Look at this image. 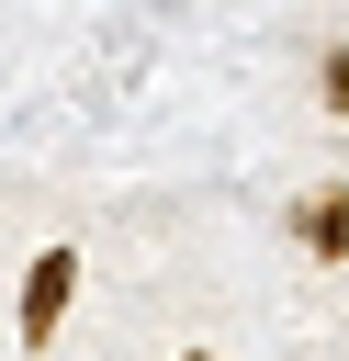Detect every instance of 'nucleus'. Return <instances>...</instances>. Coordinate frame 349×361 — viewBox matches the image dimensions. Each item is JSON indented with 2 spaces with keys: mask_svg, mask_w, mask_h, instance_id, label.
Instances as JSON below:
<instances>
[{
  "mask_svg": "<svg viewBox=\"0 0 349 361\" xmlns=\"http://www.w3.org/2000/svg\"><path fill=\"white\" fill-rule=\"evenodd\" d=\"M293 226H304V248H326V259H338V248H349V180H326Z\"/></svg>",
  "mask_w": 349,
  "mask_h": 361,
  "instance_id": "f03ea898",
  "label": "nucleus"
},
{
  "mask_svg": "<svg viewBox=\"0 0 349 361\" xmlns=\"http://www.w3.org/2000/svg\"><path fill=\"white\" fill-rule=\"evenodd\" d=\"M315 79H326V113H349V45H326V56H315Z\"/></svg>",
  "mask_w": 349,
  "mask_h": 361,
  "instance_id": "7ed1b4c3",
  "label": "nucleus"
},
{
  "mask_svg": "<svg viewBox=\"0 0 349 361\" xmlns=\"http://www.w3.org/2000/svg\"><path fill=\"white\" fill-rule=\"evenodd\" d=\"M68 293H79V248H45V259L23 271V350H45V338H56Z\"/></svg>",
  "mask_w": 349,
  "mask_h": 361,
  "instance_id": "f257e3e1",
  "label": "nucleus"
},
{
  "mask_svg": "<svg viewBox=\"0 0 349 361\" xmlns=\"http://www.w3.org/2000/svg\"><path fill=\"white\" fill-rule=\"evenodd\" d=\"M180 361H214V350H180Z\"/></svg>",
  "mask_w": 349,
  "mask_h": 361,
  "instance_id": "20e7f679",
  "label": "nucleus"
}]
</instances>
